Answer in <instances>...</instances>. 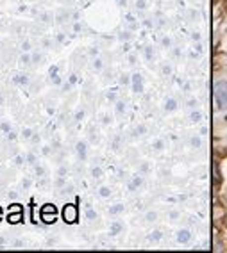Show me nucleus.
<instances>
[{
  "instance_id": "1",
  "label": "nucleus",
  "mask_w": 227,
  "mask_h": 253,
  "mask_svg": "<svg viewBox=\"0 0 227 253\" xmlns=\"http://www.w3.org/2000/svg\"><path fill=\"white\" fill-rule=\"evenodd\" d=\"M215 102H217V107L220 111H226L227 109V82L220 81L215 86Z\"/></svg>"
},
{
  "instance_id": "2",
  "label": "nucleus",
  "mask_w": 227,
  "mask_h": 253,
  "mask_svg": "<svg viewBox=\"0 0 227 253\" xmlns=\"http://www.w3.org/2000/svg\"><path fill=\"white\" fill-rule=\"evenodd\" d=\"M56 216H57V209H56V205H43L40 211V217L41 221L45 223V225H52V223L56 221Z\"/></svg>"
},
{
  "instance_id": "3",
  "label": "nucleus",
  "mask_w": 227,
  "mask_h": 253,
  "mask_svg": "<svg viewBox=\"0 0 227 253\" xmlns=\"http://www.w3.org/2000/svg\"><path fill=\"white\" fill-rule=\"evenodd\" d=\"M77 217H79V212H77V207L75 205H72V204H68V205H64V209H63V219L66 223H75L77 221Z\"/></svg>"
},
{
  "instance_id": "4",
  "label": "nucleus",
  "mask_w": 227,
  "mask_h": 253,
  "mask_svg": "<svg viewBox=\"0 0 227 253\" xmlns=\"http://www.w3.org/2000/svg\"><path fill=\"white\" fill-rule=\"evenodd\" d=\"M22 219H23V212H11L9 216H7V221H9L11 225H18Z\"/></svg>"
},
{
  "instance_id": "5",
  "label": "nucleus",
  "mask_w": 227,
  "mask_h": 253,
  "mask_svg": "<svg viewBox=\"0 0 227 253\" xmlns=\"http://www.w3.org/2000/svg\"><path fill=\"white\" fill-rule=\"evenodd\" d=\"M13 82L14 84H22V86H25V84H29V77L27 75H14V79H13Z\"/></svg>"
},
{
  "instance_id": "6",
  "label": "nucleus",
  "mask_w": 227,
  "mask_h": 253,
  "mask_svg": "<svg viewBox=\"0 0 227 253\" xmlns=\"http://www.w3.org/2000/svg\"><path fill=\"white\" fill-rule=\"evenodd\" d=\"M11 212H23L22 205H20V204H13V205L9 207V214H11Z\"/></svg>"
},
{
  "instance_id": "7",
  "label": "nucleus",
  "mask_w": 227,
  "mask_h": 253,
  "mask_svg": "<svg viewBox=\"0 0 227 253\" xmlns=\"http://www.w3.org/2000/svg\"><path fill=\"white\" fill-rule=\"evenodd\" d=\"M32 61V55H29V54H23L22 57H20V63L22 64H29Z\"/></svg>"
},
{
  "instance_id": "8",
  "label": "nucleus",
  "mask_w": 227,
  "mask_h": 253,
  "mask_svg": "<svg viewBox=\"0 0 227 253\" xmlns=\"http://www.w3.org/2000/svg\"><path fill=\"white\" fill-rule=\"evenodd\" d=\"M22 136L25 137V139H31V137H32V130H31V128H23Z\"/></svg>"
},
{
  "instance_id": "9",
  "label": "nucleus",
  "mask_w": 227,
  "mask_h": 253,
  "mask_svg": "<svg viewBox=\"0 0 227 253\" xmlns=\"http://www.w3.org/2000/svg\"><path fill=\"white\" fill-rule=\"evenodd\" d=\"M0 128H2V132H5V134H9V132H11L9 123H0Z\"/></svg>"
},
{
  "instance_id": "10",
  "label": "nucleus",
  "mask_w": 227,
  "mask_h": 253,
  "mask_svg": "<svg viewBox=\"0 0 227 253\" xmlns=\"http://www.w3.org/2000/svg\"><path fill=\"white\" fill-rule=\"evenodd\" d=\"M23 161H25V159H23L22 155H16V157H14V164H16V166H22Z\"/></svg>"
},
{
  "instance_id": "11",
  "label": "nucleus",
  "mask_w": 227,
  "mask_h": 253,
  "mask_svg": "<svg viewBox=\"0 0 227 253\" xmlns=\"http://www.w3.org/2000/svg\"><path fill=\"white\" fill-rule=\"evenodd\" d=\"M25 159H27V163H31V164H36V155H34V154H29Z\"/></svg>"
},
{
  "instance_id": "12",
  "label": "nucleus",
  "mask_w": 227,
  "mask_h": 253,
  "mask_svg": "<svg viewBox=\"0 0 227 253\" xmlns=\"http://www.w3.org/2000/svg\"><path fill=\"white\" fill-rule=\"evenodd\" d=\"M77 152L81 155H84V145H82V143H79V145H77Z\"/></svg>"
},
{
  "instance_id": "13",
  "label": "nucleus",
  "mask_w": 227,
  "mask_h": 253,
  "mask_svg": "<svg viewBox=\"0 0 227 253\" xmlns=\"http://www.w3.org/2000/svg\"><path fill=\"white\" fill-rule=\"evenodd\" d=\"M29 187H31V180L25 178V180H23V189H29Z\"/></svg>"
},
{
  "instance_id": "14",
  "label": "nucleus",
  "mask_w": 227,
  "mask_h": 253,
  "mask_svg": "<svg viewBox=\"0 0 227 253\" xmlns=\"http://www.w3.org/2000/svg\"><path fill=\"white\" fill-rule=\"evenodd\" d=\"M22 48L25 50V52H27V50L31 48V43H29V41H25V43H23V45H22Z\"/></svg>"
},
{
  "instance_id": "15",
  "label": "nucleus",
  "mask_w": 227,
  "mask_h": 253,
  "mask_svg": "<svg viewBox=\"0 0 227 253\" xmlns=\"http://www.w3.org/2000/svg\"><path fill=\"white\" fill-rule=\"evenodd\" d=\"M41 18H43V22H49L50 14H41Z\"/></svg>"
},
{
  "instance_id": "16",
  "label": "nucleus",
  "mask_w": 227,
  "mask_h": 253,
  "mask_svg": "<svg viewBox=\"0 0 227 253\" xmlns=\"http://www.w3.org/2000/svg\"><path fill=\"white\" fill-rule=\"evenodd\" d=\"M40 55H38V54H34V55H32V61H34V63H36V61H40Z\"/></svg>"
},
{
  "instance_id": "17",
  "label": "nucleus",
  "mask_w": 227,
  "mask_h": 253,
  "mask_svg": "<svg viewBox=\"0 0 227 253\" xmlns=\"http://www.w3.org/2000/svg\"><path fill=\"white\" fill-rule=\"evenodd\" d=\"M7 137H9V139H14V137H16V134H14V132H9V134H7Z\"/></svg>"
},
{
  "instance_id": "18",
  "label": "nucleus",
  "mask_w": 227,
  "mask_h": 253,
  "mask_svg": "<svg viewBox=\"0 0 227 253\" xmlns=\"http://www.w3.org/2000/svg\"><path fill=\"white\" fill-rule=\"evenodd\" d=\"M2 104H4V96L0 95V105H2Z\"/></svg>"
},
{
  "instance_id": "19",
  "label": "nucleus",
  "mask_w": 227,
  "mask_h": 253,
  "mask_svg": "<svg viewBox=\"0 0 227 253\" xmlns=\"http://www.w3.org/2000/svg\"><path fill=\"white\" fill-rule=\"evenodd\" d=\"M4 243H5V241H4V239H2V237H0V244H4Z\"/></svg>"
},
{
  "instance_id": "20",
  "label": "nucleus",
  "mask_w": 227,
  "mask_h": 253,
  "mask_svg": "<svg viewBox=\"0 0 227 253\" xmlns=\"http://www.w3.org/2000/svg\"><path fill=\"white\" fill-rule=\"evenodd\" d=\"M0 219H2V209H0Z\"/></svg>"
}]
</instances>
